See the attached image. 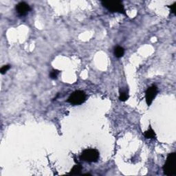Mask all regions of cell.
Wrapping results in <instances>:
<instances>
[{"label": "cell", "mask_w": 176, "mask_h": 176, "mask_svg": "<svg viewBox=\"0 0 176 176\" xmlns=\"http://www.w3.org/2000/svg\"><path fill=\"white\" fill-rule=\"evenodd\" d=\"M30 10V7L25 2H20L16 6V11L20 16H25Z\"/></svg>", "instance_id": "obj_6"}, {"label": "cell", "mask_w": 176, "mask_h": 176, "mask_svg": "<svg viewBox=\"0 0 176 176\" xmlns=\"http://www.w3.org/2000/svg\"><path fill=\"white\" fill-rule=\"evenodd\" d=\"M129 99V95L127 94L126 90H122L120 92V96H119V99L120 101H126L128 100Z\"/></svg>", "instance_id": "obj_10"}, {"label": "cell", "mask_w": 176, "mask_h": 176, "mask_svg": "<svg viewBox=\"0 0 176 176\" xmlns=\"http://www.w3.org/2000/svg\"><path fill=\"white\" fill-rule=\"evenodd\" d=\"M80 159L87 162H96L99 158V152L94 149H87L80 155Z\"/></svg>", "instance_id": "obj_3"}, {"label": "cell", "mask_w": 176, "mask_h": 176, "mask_svg": "<svg viewBox=\"0 0 176 176\" xmlns=\"http://www.w3.org/2000/svg\"><path fill=\"white\" fill-rule=\"evenodd\" d=\"M83 170V167L81 165L76 164L73 167V168L71 169L70 172L68 173V175H77L81 174V171Z\"/></svg>", "instance_id": "obj_7"}, {"label": "cell", "mask_w": 176, "mask_h": 176, "mask_svg": "<svg viewBox=\"0 0 176 176\" xmlns=\"http://www.w3.org/2000/svg\"><path fill=\"white\" fill-rule=\"evenodd\" d=\"M164 174L167 176L176 175V154L171 153L167 156L166 162L162 167Z\"/></svg>", "instance_id": "obj_1"}, {"label": "cell", "mask_w": 176, "mask_h": 176, "mask_svg": "<svg viewBox=\"0 0 176 176\" xmlns=\"http://www.w3.org/2000/svg\"><path fill=\"white\" fill-rule=\"evenodd\" d=\"M158 88L155 85H153L152 86L150 87L145 92V99H146V103H147L148 106H150L151 105L153 101L156 96L158 94Z\"/></svg>", "instance_id": "obj_5"}, {"label": "cell", "mask_w": 176, "mask_h": 176, "mask_svg": "<svg viewBox=\"0 0 176 176\" xmlns=\"http://www.w3.org/2000/svg\"><path fill=\"white\" fill-rule=\"evenodd\" d=\"M102 5L111 12H118L126 14L125 9L122 1H103Z\"/></svg>", "instance_id": "obj_2"}, {"label": "cell", "mask_w": 176, "mask_h": 176, "mask_svg": "<svg viewBox=\"0 0 176 176\" xmlns=\"http://www.w3.org/2000/svg\"><path fill=\"white\" fill-rule=\"evenodd\" d=\"M86 100V94L83 91L77 90L74 92L67 99L68 102L73 105H79Z\"/></svg>", "instance_id": "obj_4"}, {"label": "cell", "mask_w": 176, "mask_h": 176, "mask_svg": "<svg viewBox=\"0 0 176 176\" xmlns=\"http://www.w3.org/2000/svg\"><path fill=\"white\" fill-rule=\"evenodd\" d=\"M59 73H60V71L59 70H52L50 74V77L52 78V79H56L57 76H58Z\"/></svg>", "instance_id": "obj_11"}, {"label": "cell", "mask_w": 176, "mask_h": 176, "mask_svg": "<svg viewBox=\"0 0 176 176\" xmlns=\"http://www.w3.org/2000/svg\"><path fill=\"white\" fill-rule=\"evenodd\" d=\"M125 54V49L121 46H116L114 49V55L117 58H121Z\"/></svg>", "instance_id": "obj_8"}, {"label": "cell", "mask_w": 176, "mask_h": 176, "mask_svg": "<svg viewBox=\"0 0 176 176\" xmlns=\"http://www.w3.org/2000/svg\"><path fill=\"white\" fill-rule=\"evenodd\" d=\"M10 68V65H4V66L1 68V70H0V72H1V73L2 74V75H4V74H5L6 72H7Z\"/></svg>", "instance_id": "obj_12"}, {"label": "cell", "mask_w": 176, "mask_h": 176, "mask_svg": "<svg viewBox=\"0 0 176 176\" xmlns=\"http://www.w3.org/2000/svg\"><path fill=\"white\" fill-rule=\"evenodd\" d=\"M169 7L170 8V9L171 10V12L173 14H175V7H176V2H175L173 5H171V6H169Z\"/></svg>", "instance_id": "obj_13"}, {"label": "cell", "mask_w": 176, "mask_h": 176, "mask_svg": "<svg viewBox=\"0 0 176 176\" xmlns=\"http://www.w3.org/2000/svg\"><path fill=\"white\" fill-rule=\"evenodd\" d=\"M144 135H145V137L147 139H152L156 138V133H155V131L153 130L151 127H150L149 129H148L147 131H145V133H144Z\"/></svg>", "instance_id": "obj_9"}]
</instances>
